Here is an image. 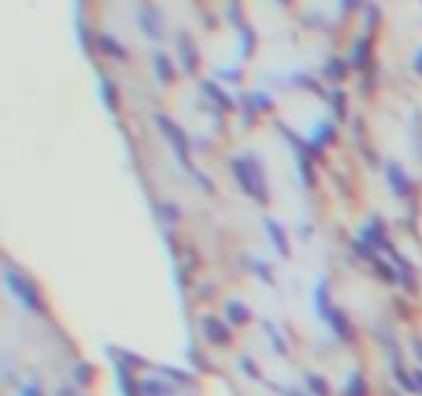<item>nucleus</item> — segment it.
I'll return each instance as SVG.
<instances>
[{"mask_svg": "<svg viewBox=\"0 0 422 396\" xmlns=\"http://www.w3.org/2000/svg\"><path fill=\"white\" fill-rule=\"evenodd\" d=\"M154 67H157V76H159V78H165V81L174 78V67H171V58H168V55L157 52V55H154Z\"/></svg>", "mask_w": 422, "mask_h": 396, "instance_id": "423d86ee", "label": "nucleus"}, {"mask_svg": "<svg viewBox=\"0 0 422 396\" xmlns=\"http://www.w3.org/2000/svg\"><path fill=\"white\" fill-rule=\"evenodd\" d=\"M136 23H139V29L150 38V41H159V35H162V15L154 9V6H142L139 9V15H136Z\"/></svg>", "mask_w": 422, "mask_h": 396, "instance_id": "f257e3e1", "label": "nucleus"}, {"mask_svg": "<svg viewBox=\"0 0 422 396\" xmlns=\"http://www.w3.org/2000/svg\"><path fill=\"white\" fill-rule=\"evenodd\" d=\"M284 4H292V0H284Z\"/></svg>", "mask_w": 422, "mask_h": 396, "instance_id": "ddd939ff", "label": "nucleus"}, {"mask_svg": "<svg viewBox=\"0 0 422 396\" xmlns=\"http://www.w3.org/2000/svg\"><path fill=\"white\" fill-rule=\"evenodd\" d=\"M99 47L107 52V55H113V58H128V52H125V47L119 44L113 35H107V32H102L99 35Z\"/></svg>", "mask_w": 422, "mask_h": 396, "instance_id": "20e7f679", "label": "nucleus"}, {"mask_svg": "<svg viewBox=\"0 0 422 396\" xmlns=\"http://www.w3.org/2000/svg\"><path fill=\"white\" fill-rule=\"evenodd\" d=\"M330 76H333V78H342V64H339V58H333V64H330Z\"/></svg>", "mask_w": 422, "mask_h": 396, "instance_id": "f8f14e48", "label": "nucleus"}, {"mask_svg": "<svg viewBox=\"0 0 422 396\" xmlns=\"http://www.w3.org/2000/svg\"><path fill=\"white\" fill-rule=\"evenodd\" d=\"M379 18H382L379 6H376V4H365V23H368V26H376Z\"/></svg>", "mask_w": 422, "mask_h": 396, "instance_id": "1a4fd4ad", "label": "nucleus"}, {"mask_svg": "<svg viewBox=\"0 0 422 396\" xmlns=\"http://www.w3.org/2000/svg\"><path fill=\"white\" fill-rule=\"evenodd\" d=\"M414 73H419V76H422V47L414 52Z\"/></svg>", "mask_w": 422, "mask_h": 396, "instance_id": "9b49d317", "label": "nucleus"}, {"mask_svg": "<svg viewBox=\"0 0 422 396\" xmlns=\"http://www.w3.org/2000/svg\"><path fill=\"white\" fill-rule=\"evenodd\" d=\"M339 6H342L344 12H356L358 6H365V0H339Z\"/></svg>", "mask_w": 422, "mask_h": 396, "instance_id": "9d476101", "label": "nucleus"}, {"mask_svg": "<svg viewBox=\"0 0 422 396\" xmlns=\"http://www.w3.org/2000/svg\"><path fill=\"white\" fill-rule=\"evenodd\" d=\"M240 47H243V55L252 52V47H255V29H252V26L240 29Z\"/></svg>", "mask_w": 422, "mask_h": 396, "instance_id": "6e6552de", "label": "nucleus"}, {"mask_svg": "<svg viewBox=\"0 0 422 396\" xmlns=\"http://www.w3.org/2000/svg\"><path fill=\"white\" fill-rule=\"evenodd\" d=\"M157 121H159V128L168 133V139L174 142V148L179 150V154H186V136L179 133V128L174 125V121H171V119H165V116H157Z\"/></svg>", "mask_w": 422, "mask_h": 396, "instance_id": "7ed1b4c3", "label": "nucleus"}, {"mask_svg": "<svg viewBox=\"0 0 422 396\" xmlns=\"http://www.w3.org/2000/svg\"><path fill=\"white\" fill-rule=\"evenodd\" d=\"M226 12H229V20H231L234 26H240V29L246 26V23H243V6H240V0H231Z\"/></svg>", "mask_w": 422, "mask_h": 396, "instance_id": "0eeeda50", "label": "nucleus"}, {"mask_svg": "<svg viewBox=\"0 0 422 396\" xmlns=\"http://www.w3.org/2000/svg\"><path fill=\"white\" fill-rule=\"evenodd\" d=\"M179 52H183V58H188V73L197 70V49L191 44V35H179Z\"/></svg>", "mask_w": 422, "mask_h": 396, "instance_id": "39448f33", "label": "nucleus"}, {"mask_svg": "<svg viewBox=\"0 0 422 396\" xmlns=\"http://www.w3.org/2000/svg\"><path fill=\"white\" fill-rule=\"evenodd\" d=\"M370 47H373V38L368 35H361L353 41V52H350V61L356 67H368V61H370Z\"/></svg>", "mask_w": 422, "mask_h": 396, "instance_id": "f03ea898", "label": "nucleus"}]
</instances>
